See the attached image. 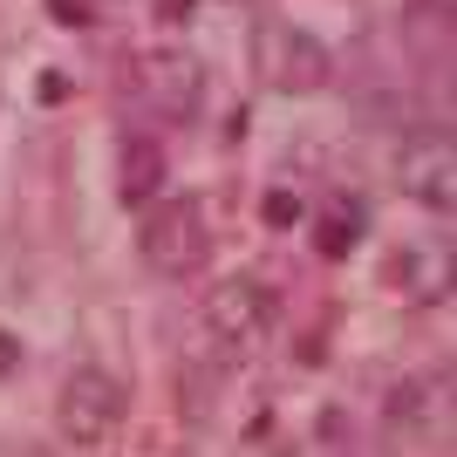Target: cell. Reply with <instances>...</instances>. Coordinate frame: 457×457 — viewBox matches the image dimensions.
Listing matches in <instances>:
<instances>
[{
  "instance_id": "obj_10",
  "label": "cell",
  "mask_w": 457,
  "mask_h": 457,
  "mask_svg": "<svg viewBox=\"0 0 457 457\" xmlns=\"http://www.w3.org/2000/svg\"><path fill=\"white\" fill-rule=\"evenodd\" d=\"M14 362H21V342H14V335H0V376H14Z\"/></svg>"
},
{
  "instance_id": "obj_3",
  "label": "cell",
  "mask_w": 457,
  "mask_h": 457,
  "mask_svg": "<svg viewBox=\"0 0 457 457\" xmlns=\"http://www.w3.org/2000/svg\"><path fill=\"white\" fill-rule=\"evenodd\" d=\"M253 69L280 96H314L335 82V55L307 28H294V21H260L253 28Z\"/></svg>"
},
{
  "instance_id": "obj_2",
  "label": "cell",
  "mask_w": 457,
  "mask_h": 457,
  "mask_svg": "<svg viewBox=\"0 0 457 457\" xmlns=\"http://www.w3.org/2000/svg\"><path fill=\"white\" fill-rule=\"evenodd\" d=\"M123 417H130V389H123V376L103 362H82L69 369V382H62L55 396V430L69 444H82V451H103V444L123 430Z\"/></svg>"
},
{
  "instance_id": "obj_4",
  "label": "cell",
  "mask_w": 457,
  "mask_h": 457,
  "mask_svg": "<svg viewBox=\"0 0 457 457\" xmlns=\"http://www.w3.org/2000/svg\"><path fill=\"white\" fill-rule=\"evenodd\" d=\"M273 314H280V301H273V287H260L253 273H232V280H219L205 294V328L226 355H246L253 342H267Z\"/></svg>"
},
{
  "instance_id": "obj_6",
  "label": "cell",
  "mask_w": 457,
  "mask_h": 457,
  "mask_svg": "<svg viewBox=\"0 0 457 457\" xmlns=\"http://www.w3.org/2000/svg\"><path fill=\"white\" fill-rule=\"evenodd\" d=\"M164 171H171V164H164V144H157V137L130 130L116 144V198H123V205H137V212L157 205V198H164Z\"/></svg>"
},
{
  "instance_id": "obj_11",
  "label": "cell",
  "mask_w": 457,
  "mask_h": 457,
  "mask_svg": "<svg viewBox=\"0 0 457 457\" xmlns=\"http://www.w3.org/2000/svg\"><path fill=\"white\" fill-rule=\"evenodd\" d=\"M62 96H69V82H62L55 69H48V76H41V103H62Z\"/></svg>"
},
{
  "instance_id": "obj_5",
  "label": "cell",
  "mask_w": 457,
  "mask_h": 457,
  "mask_svg": "<svg viewBox=\"0 0 457 457\" xmlns=\"http://www.w3.org/2000/svg\"><path fill=\"white\" fill-rule=\"evenodd\" d=\"M137 96L164 123H191V116L205 110V62L191 55V48H144L137 55Z\"/></svg>"
},
{
  "instance_id": "obj_8",
  "label": "cell",
  "mask_w": 457,
  "mask_h": 457,
  "mask_svg": "<svg viewBox=\"0 0 457 457\" xmlns=\"http://www.w3.org/2000/svg\"><path fill=\"white\" fill-rule=\"evenodd\" d=\"M314 232H321V239H314V246H321L328 260H342V253L355 246V219H328V226H314Z\"/></svg>"
},
{
  "instance_id": "obj_9",
  "label": "cell",
  "mask_w": 457,
  "mask_h": 457,
  "mask_svg": "<svg viewBox=\"0 0 457 457\" xmlns=\"http://www.w3.org/2000/svg\"><path fill=\"white\" fill-rule=\"evenodd\" d=\"M267 226H294V219H301V205H294V191H267Z\"/></svg>"
},
{
  "instance_id": "obj_1",
  "label": "cell",
  "mask_w": 457,
  "mask_h": 457,
  "mask_svg": "<svg viewBox=\"0 0 457 457\" xmlns=\"http://www.w3.org/2000/svg\"><path fill=\"white\" fill-rule=\"evenodd\" d=\"M137 253L157 280H191L205 273L212 260V219L198 198H157L144 205V226H137Z\"/></svg>"
},
{
  "instance_id": "obj_7",
  "label": "cell",
  "mask_w": 457,
  "mask_h": 457,
  "mask_svg": "<svg viewBox=\"0 0 457 457\" xmlns=\"http://www.w3.org/2000/svg\"><path fill=\"white\" fill-rule=\"evenodd\" d=\"M396 185L430 212H451V137H417L396 164Z\"/></svg>"
}]
</instances>
